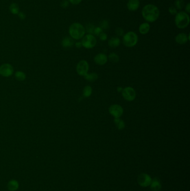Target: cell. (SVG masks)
Here are the masks:
<instances>
[{
    "mask_svg": "<svg viewBox=\"0 0 190 191\" xmlns=\"http://www.w3.org/2000/svg\"><path fill=\"white\" fill-rule=\"evenodd\" d=\"M168 11L170 13L171 15H176L177 13V10L175 7L174 6H171L168 8Z\"/></svg>",
    "mask_w": 190,
    "mask_h": 191,
    "instance_id": "obj_29",
    "label": "cell"
},
{
    "mask_svg": "<svg viewBox=\"0 0 190 191\" xmlns=\"http://www.w3.org/2000/svg\"><path fill=\"white\" fill-rule=\"evenodd\" d=\"M142 15L144 20L149 23H153L159 19V10L154 5L148 4L143 7Z\"/></svg>",
    "mask_w": 190,
    "mask_h": 191,
    "instance_id": "obj_1",
    "label": "cell"
},
{
    "mask_svg": "<svg viewBox=\"0 0 190 191\" xmlns=\"http://www.w3.org/2000/svg\"><path fill=\"white\" fill-rule=\"evenodd\" d=\"M150 30V25L148 23H144L143 24L140 25L139 27V32L142 34L145 35L147 34Z\"/></svg>",
    "mask_w": 190,
    "mask_h": 191,
    "instance_id": "obj_16",
    "label": "cell"
},
{
    "mask_svg": "<svg viewBox=\"0 0 190 191\" xmlns=\"http://www.w3.org/2000/svg\"><path fill=\"white\" fill-rule=\"evenodd\" d=\"M89 64L85 60H80L76 65V72L80 76H85L89 71Z\"/></svg>",
    "mask_w": 190,
    "mask_h": 191,
    "instance_id": "obj_7",
    "label": "cell"
},
{
    "mask_svg": "<svg viewBox=\"0 0 190 191\" xmlns=\"http://www.w3.org/2000/svg\"><path fill=\"white\" fill-rule=\"evenodd\" d=\"M10 12L13 14H18L19 13V7L16 3H12L9 7Z\"/></svg>",
    "mask_w": 190,
    "mask_h": 191,
    "instance_id": "obj_22",
    "label": "cell"
},
{
    "mask_svg": "<svg viewBox=\"0 0 190 191\" xmlns=\"http://www.w3.org/2000/svg\"><path fill=\"white\" fill-rule=\"evenodd\" d=\"M95 28V26L94 25L91 24H88L87 25L86 28H85V32L87 31L89 34L93 35Z\"/></svg>",
    "mask_w": 190,
    "mask_h": 191,
    "instance_id": "obj_26",
    "label": "cell"
},
{
    "mask_svg": "<svg viewBox=\"0 0 190 191\" xmlns=\"http://www.w3.org/2000/svg\"><path fill=\"white\" fill-rule=\"evenodd\" d=\"M81 43L84 48L89 49L95 47L97 43V40L93 35L88 34L86 35H84Z\"/></svg>",
    "mask_w": 190,
    "mask_h": 191,
    "instance_id": "obj_5",
    "label": "cell"
},
{
    "mask_svg": "<svg viewBox=\"0 0 190 191\" xmlns=\"http://www.w3.org/2000/svg\"><path fill=\"white\" fill-rule=\"evenodd\" d=\"M152 179L150 176L145 173H142L139 175L137 178V182L142 187H148L150 185Z\"/></svg>",
    "mask_w": 190,
    "mask_h": 191,
    "instance_id": "obj_10",
    "label": "cell"
},
{
    "mask_svg": "<svg viewBox=\"0 0 190 191\" xmlns=\"http://www.w3.org/2000/svg\"><path fill=\"white\" fill-rule=\"evenodd\" d=\"M123 88L120 87H118L117 88V91L118 92H122V90H123Z\"/></svg>",
    "mask_w": 190,
    "mask_h": 191,
    "instance_id": "obj_37",
    "label": "cell"
},
{
    "mask_svg": "<svg viewBox=\"0 0 190 191\" xmlns=\"http://www.w3.org/2000/svg\"><path fill=\"white\" fill-rule=\"evenodd\" d=\"M121 93L124 99L127 101H133L136 97V92L133 88L131 87H127L123 88Z\"/></svg>",
    "mask_w": 190,
    "mask_h": 191,
    "instance_id": "obj_6",
    "label": "cell"
},
{
    "mask_svg": "<svg viewBox=\"0 0 190 191\" xmlns=\"http://www.w3.org/2000/svg\"><path fill=\"white\" fill-rule=\"evenodd\" d=\"M15 77L19 81H24L26 78V75L24 72L17 71L15 73Z\"/></svg>",
    "mask_w": 190,
    "mask_h": 191,
    "instance_id": "obj_21",
    "label": "cell"
},
{
    "mask_svg": "<svg viewBox=\"0 0 190 191\" xmlns=\"http://www.w3.org/2000/svg\"><path fill=\"white\" fill-rule=\"evenodd\" d=\"M114 122L115 125L117 126V128L118 130H122L125 128L126 125H125L124 121L120 119V118H114Z\"/></svg>",
    "mask_w": 190,
    "mask_h": 191,
    "instance_id": "obj_19",
    "label": "cell"
},
{
    "mask_svg": "<svg viewBox=\"0 0 190 191\" xmlns=\"http://www.w3.org/2000/svg\"><path fill=\"white\" fill-rule=\"evenodd\" d=\"M13 72V67L10 64H3L0 66V75L2 77H9L12 76Z\"/></svg>",
    "mask_w": 190,
    "mask_h": 191,
    "instance_id": "obj_8",
    "label": "cell"
},
{
    "mask_svg": "<svg viewBox=\"0 0 190 191\" xmlns=\"http://www.w3.org/2000/svg\"><path fill=\"white\" fill-rule=\"evenodd\" d=\"M99 37L100 40H102V41H105V40H107V38H108L107 34H105V33H104L103 32L99 35Z\"/></svg>",
    "mask_w": 190,
    "mask_h": 191,
    "instance_id": "obj_32",
    "label": "cell"
},
{
    "mask_svg": "<svg viewBox=\"0 0 190 191\" xmlns=\"http://www.w3.org/2000/svg\"><path fill=\"white\" fill-rule=\"evenodd\" d=\"M120 44V40L118 38H111L108 41V45L111 48H117Z\"/></svg>",
    "mask_w": 190,
    "mask_h": 191,
    "instance_id": "obj_18",
    "label": "cell"
},
{
    "mask_svg": "<svg viewBox=\"0 0 190 191\" xmlns=\"http://www.w3.org/2000/svg\"><path fill=\"white\" fill-rule=\"evenodd\" d=\"M139 5V0H128L127 4V8L131 11H135L138 9Z\"/></svg>",
    "mask_w": 190,
    "mask_h": 191,
    "instance_id": "obj_13",
    "label": "cell"
},
{
    "mask_svg": "<svg viewBox=\"0 0 190 191\" xmlns=\"http://www.w3.org/2000/svg\"><path fill=\"white\" fill-rule=\"evenodd\" d=\"M74 40L70 37L64 38L61 41V45L64 48L71 47L74 45Z\"/></svg>",
    "mask_w": 190,
    "mask_h": 191,
    "instance_id": "obj_17",
    "label": "cell"
},
{
    "mask_svg": "<svg viewBox=\"0 0 190 191\" xmlns=\"http://www.w3.org/2000/svg\"><path fill=\"white\" fill-rule=\"evenodd\" d=\"M85 80H87L89 82H94L98 79V75L96 73H87L85 76H84Z\"/></svg>",
    "mask_w": 190,
    "mask_h": 191,
    "instance_id": "obj_20",
    "label": "cell"
},
{
    "mask_svg": "<svg viewBox=\"0 0 190 191\" xmlns=\"http://www.w3.org/2000/svg\"><path fill=\"white\" fill-rule=\"evenodd\" d=\"M69 2L67 0H63L60 4L61 7L63 8H67L69 6Z\"/></svg>",
    "mask_w": 190,
    "mask_h": 191,
    "instance_id": "obj_31",
    "label": "cell"
},
{
    "mask_svg": "<svg viewBox=\"0 0 190 191\" xmlns=\"http://www.w3.org/2000/svg\"><path fill=\"white\" fill-rule=\"evenodd\" d=\"M185 2L183 0H176L174 2V6L176 9L181 10L184 7Z\"/></svg>",
    "mask_w": 190,
    "mask_h": 191,
    "instance_id": "obj_25",
    "label": "cell"
},
{
    "mask_svg": "<svg viewBox=\"0 0 190 191\" xmlns=\"http://www.w3.org/2000/svg\"><path fill=\"white\" fill-rule=\"evenodd\" d=\"M18 15H19V17H20L21 20H24V19H25V17H26L25 14L24 13H23V12H19V13L18 14Z\"/></svg>",
    "mask_w": 190,
    "mask_h": 191,
    "instance_id": "obj_34",
    "label": "cell"
},
{
    "mask_svg": "<svg viewBox=\"0 0 190 191\" xmlns=\"http://www.w3.org/2000/svg\"><path fill=\"white\" fill-rule=\"evenodd\" d=\"M138 40V38L135 32H128L123 36V44L128 48H132L135 47V45L137 44Z\"/></svg>",
    "mask_w": 190,
    "mask_h": 191,
    "instance_id": "obj_4",
    "label": "cell"
},
{
    "mask_svg": "<svg viewBox=\"0 0 190 191\" xmlns=\"http://www.w3.org/2000/svg\"><path fill=\"white\" fill-rule=\"evenodd\" d=\"M92 93V88L90 86H86L83 89V96L84 97H89Z\"/></svg>",
    "mask_w": 190,
    "mask_h": 191,
    "instance_id": "obj_24",
    "label": "cell"
},
{
    "mask_svg": "<svg viewBox=\"0 0 190 191\" xmlns=\"http://www.w3.org/2000/svg\"><path fill=\"white\" fill-rule=\"evenodd\" d=\"M190 16L187 13L181 11L178 12L176 15L174 22L176 26L178 29H185L190 24Z\"/></svg>",
    "mask_w": 190,
    "mask_h": 191,
    "instance_id": "obj_3",
    "label": "cell"
},
{
    "mask_svg": "<svg viewBox=\"0 0 190 191\" xmlns=\"http://www.w3.org/2000/svg\"><path fill=\"white\" fill-rule=\"evenodd\" d=\"M123 108L121 106L117 104L112 105L109 108V112L114 118H120L123 115Z\"/></svg>",
    "mask_w": 190,
    "mask_h": 191,
    "instance_id": "obj_9",
    "label": "cell"
},
{
    "mask_svg": "<svg viewBox=\"0 0 190 191\" xmlns=\"http://www.w3.org/2000/svg\"><path fill=\"white\" fill-rule=\"evenodd\" d=\"M150 188L153 191H159L161 188V184L158 178H156L155 179H152L150 185Z\"/></svg>",
    "mask_w": 190,
    "mask_h": 191,
    "instance_id": "obj_15",
    "label": "cell"
},
{
    "mask_svg": "<svg viewBox=\"0 0 190 191\" xmlns=\"http://www.w3.org/2000/svg\"><path fill=\"white\" fill-rule=\"evenodd\" d=\"M99 27L102 29V30H106L109 28V22L107 20H103L100 21L99 24Z\"/></svg>",
    "mask_w": 190,
    "mask_h": 191,
    "instance_id": "obj_27",
    "label": "cell"
},
{
    "mask_svg": "<svg viewBox=\"0 0 190 191\" xmlns=\"http://www.w3.org/2000/svg\"><path fill=\"white\" fill-rule=\"evenodd\" d=\"M19 183L17 180L11 179L7 183V187L9 191H16L19 189Z\"/></svg>",
    "mask_w": 190,
    "mask_h": 191,
    "instance_id": "obj_14",
    "label": "cell"
},
{
    "mask_svg": "<svg viewBox=\"0 0 190 191\" xmlns=\"http://www.w3.org/2000/svg\"><path fill=\"white\" fill-rule=\"evenodd\" d=\"M185 10H186V12L187 14H189L190 12V3H188L185 7Z\"/></svg>",
    "mask_w": 190,
    "mask_h": 191,
    "instance_id": "obj_35",
    "label": "cell"
},
{
    "mask_svg": "<svg viewBox=\"0 0 190 191\" xmlns=\"http://www.w3.org/2000/svg\"><path fill=\"white\" fill-rule=\"evenodd\" d=\"M68 1L72 5H78L82 2V0H68Z\"/></svg>",
    "mask_w": 190,
    "mask_h": 191,
    "instance_id": "obj_33",
    "label": "cell"
},
{
    "mask_svg": "<svg viewBox=\"0 0 190 191\" xmlns=\"http://www.w3.org/2000/svg\"><path fill=\"white\" fill-rule=\"evenodd\" d=\"M94 61L95 63L99 65H104L108 61V57L104 53H99L95 56Z\"/></svg>",
    "mask_w": 190,
    "mask_h": 191,
    "instance_id": "obj_11",
    "label": "cell"
},
{
    "mask_svg": "<svg viewBox=\"0 0 190 191\" xmlns=\"http://www.w3.org/2000/svg\"><path fill=\"white\" fill-rule=\"evenodd\" d=\"M75 47L77 48H82L83 46H82V44L81 42H76L75 43Z\"/></svg>",
    "mask_w": 190,
    "mask_h": 191,
    "instance_id": "obj_36",
    "label": "cell"
},
{
    "mask_svg": "<svg viewBox=\"0 0 190 191\" xmlns=\"http://www.w3.org/2000/svg\"><path fill=\"white\" fill-rule=\"evenodd\" d=\"M115 32L118 36H123L124 35V30H123V29H122L121 28H117L115 30Z\"/></svg>",
    "mask_w": 190,
    "mask_h": 191,
    "instance_id": "obj_30",
    "label": "cell"
},
{
    "mask_svg": "<svg viewBox=\"0 0 190 191\" xmlns=\"http://www.w3.org/2000/svg\"><path fill=\"white\" fill-rule=\"evenodd\" d=\"M108 59H109L111 63H118L119 62V56H118L116 53H112L109 55Z\"/></svg>",
    "mask_w": 190,
    "mask_h": 191,
    "instance_id": "obj_23",
    "label": "cell"
},
{
    "mask_svg": "<svg viewBox=\"0 0 190 191\" xmlns=\"http://www.w3.org/2000/svg\"><path fill=\"white\" fill-rule=\"evenodd\" d=\"M69 33L72 39L79 40L85 35V29L83 25L78 23H75L69 26Z\"/></svg>",
    "mask_w": 190,
    "mask_h": 191,
    "instance_id": "obj_2",
    "label": "cell"
},
{
    "mask_svg": "<svg viewBox=\"0 0 190 191\" xmlns=\"http://www.w3.org/2000/svg\"><path fill=\"white\" fill-rule=\"evenodd\" d=\"M176 42L178 44L183 45L186 44V43L190 40V34L187 36L185 33H180L178 34L175 38Z\"/></svg>",
    "mask_w": 190,
    "mask_h": 191,
    "instance_id": "obj_12",
    "label": "cell"
},
{
    "mask_svg": "<svg viewBox=\"0 0 190 191\" xmlns=\"http://www.w3.org/2000/svg\"><path fill=\"white\" fill-rule=\"evenodd\" d=\"M103 32V30L102 29L100 28V27H96L95 28L94 31V34L96 35V36H99V35Z\"/></svg>",
    "mask_w": 190,
    "mask_h": 191,
    "instance_id": "obj_28",
    "label": "cell"
}]
</instances>
